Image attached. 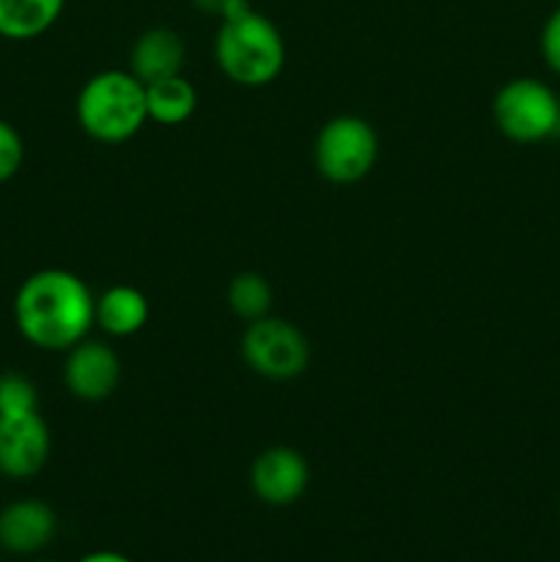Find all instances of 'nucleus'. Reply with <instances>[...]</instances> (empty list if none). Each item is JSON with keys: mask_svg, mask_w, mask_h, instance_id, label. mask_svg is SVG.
I'll return each instance as SVG.
<instances>
[{"mask_svg": "<svg viewBox=\"0 0 560 562\" xmlns=\"http://www.w3.org/2000/svg\"><path fill=\"white\" fill-rule=\"evenodd\" d=\"M80 562H135V560L126 558V554H119V552H91V554H86Z\"/></svg>", "mask_w": 560, "mask_h": 562, "instance_id": "aec40b11", "label": "nucleus"}, {"mask_svg": "<svg viewBox=\"0 0 560 562\" xmlns=\"http://www.w3.org/2000/svg\"><path fill=\"white\" fill-rule=\"evenodd\" d=\"M58 532V516L42 499H16L0 510V549L11 554H36Z\"/></svg>", "mask_w": 560, "mask_h": 562, "instance_id": "9d476101", "label": "nucleus"}, {"mask_svg": "<svg viewBox=\"0 0 560 562\" xmlns=\"http://www.w3.org/2000/svg\"><path fill=\"white\" fill-rule=\"evenodd\" d=\"M121 382V360L102 340H80L71 346L64 366V384L77 401L110 398Z\"/></svg>", "mask_w": 560, "mask_h": 562, "instance_id": "6e6552de", "label": "nucleus"}, {"mask_svg": "<svg viewBox=\"0 0 560 562\" xmlns=\"http://www.w3.org/2000/svg\"><path fill=\"white\" fill-rule=\"evenodd\" d=\"M38 412L36 384L22 373H0V415Z\"/></svg>", "mask_w": 560, "mask_h": 562, "instance_id": "dca6fc26", "label": "nucleus"}, {"mask_svg": "<svg viewBox=\"0 0 560 562\" xmlns=\"http://www.w3.org/2000/svg\"><path fill=\"white\" fill-rule=\"evenodd\" d=\"M311 483V467L305 456L294 448H269L253 461L250 488L261 503L283 508L296 503Z\"/></svg>", "mask_w": 560, "mask_h": 562, "instance_id": "1a4fd4ad", "label": "nucleus"}, {"mask_svg": "<svg viewBox=\"0 0 560 562\" xmlns=\"http://www.w3.org/2000/svg\"><path fill=\"white\" fill-rule=\"evenodd\" d=\"M228 307L242 322H258L269 316L272 307V289L258 272H242L228 283Z\"/></svg>", "mask_w": 560, "mask_h": 562, "instance_id": "2eb2a0df", "label": "nucleus"}, {"mask_svg": "<svg viewBox=\"0 0 560 562\" xmlns=\"http://www.w3.org/2000/svg\"><path fill=\"white\" fill-rule=\"evenodd\" d=\"M214 60L231 82L242 88H264L280 77L285 66V42L269 16L247 9L223 20L214 38Z\"/></svg>", "mask_w": 560, "mask_h": 562, "instance_id": "f03ea898", "label": "nucleus"}, {"mask_svg": "<svg viewBox=\"0 0 560 562\" xmlns=\"http://www.w3.org/2000/svg\"><path fill=\"white\" fill-rule=\"evenodd\" d=\"M181 66H184V42L179 33L170 27H148L137 36L130 71L143 86L181 75Z\"/></svg>", "mask_w": 560, "mask_h": 562, "instance_id": "9b49d317", "label": "nucleus"}, {"mask_svg": "<svg viewBox=\"0 0 560 562\" xmlns=\"http://www.w3.org/2000/svg\"><path fill=\"white\" fill-rule=\"evenodd\" d=\"M38 562H58V560H38Z\"/></svg>", "mask_w": 560, "mask_h": 562, "instance_id": "412c9836", "label": "nucleus"}, {"mask_svg": "<svg viewBox=\"0 0 560 562\" xmlns=\"http://www.w3.org/2000/svg\"><path fill=\"white\" fill-rule=\"evenodd\" d=\"M49 428L38 412L0 415V475L27 481L49 459Z\"/></svg>", "mask_w": 560, "mask_h": 562, "instance_id": "0eeeda50", "label": "nucleus"}, {"mask_svg": "<svg viewBox=\"0 0 560 562\" xmlns=\"http://www.w3.org/2000/svg\"><path fill=\"white\" fill-rule=\"evenodd\" d=\"M558 3H560V0H558Z\"/></svg>", "mask_w": 560, "mask_h": 562, "instance_id": "4be33fe9", "label": "nucleus"}, {"mask_svg": "<svg viewBox=\"0 0 560 562\" xmlns=\"http://www.w3.org/2000/svg\"><path fill=\"white\" fill-rule=\"evenodd\" d=\"M541 55L549 69L560 75V5L547 16L541 27Z\"/></svg>", "mask_w": 560, "mask_h": 562, "instance_id": "a211bd4d", "label": "nucleus"}, {"mask_svg": "<svg viewBox=\"0 0 560 562\" xmlns=\"http://www.w3.org/2000/svg\"><path fill=\"white\" fill-rule=\"evenodd\" d=\"M152 307L135 285H113L97 296V324L110 338H132L148 324Z\"/></svg>", "mask_w": 560, "mask_h": 562, "instance_id": "f8f14e48", "label": "nucleus"}, {"mask_svg": "<svg viewBox=\"0 0 560 562\" xmlns=\"http://www.w3.org/2000/svg\"><path fill=\"white\" fill-rule=\"evenodd\" d=\"M146 86L132 71L93 75L77 97V124L99 143H126L146 126Z\"/></svg>", "mask_w": 560, "mask_h": 562, "instance_id": "7ed1b4c3", "label": "nucleus"}, {"mask_svg": "<svg viewBox=\"0 0 560 562\" xmlns=\"http://www.w3.org/2000/svg\"><path fill=\"white\" fill-rule=\"evenodd\" d=\"M22 159H25V143L20 132L9 121L0 119V184L20 173Z\"/></svg>", "mask_w": 560, "mask_h": 562, "instance_id": "f3484780", "label": "nucleus"}, {"mask_svg": "<svg viewBox=\"0 0 560 562\" xmlns=\"http://www.w3.org/2000/svg\"><path fill=\"white\" fill-rule=\"evenodd\" d=\"M14 322L36 349L69 351L97 324V296L80 274L42 269L22 280L14 296Z\"/></svg>", "mask_w": 560, "mask_h": 562, "instance_id": "f257e3e1", "label": "nucleus"}, {"mask_svg": "<svg viewBox=\"0 0 560 562\" xmlns=\"http://www.w3.org/2000/svg\"><path fill=\"white\" fill-rule=\"evenodd\" d=\"M379 157V137L360 115H338L318 130L313 143L316 170L333 184H355L366 179Z\"/></svg>", "mask_w": 560, "mask_h": 562, "instance_id": "39448f33", "label": "nucleus"}, {"mask_svg": "<svg viewBox=\"0 0 560 562\" xmlns=\"http://www.w3.org/2000/svg\"><path fill=\"white\" fill-rule=\"evenodd\" d=\"M192 5H195L198 11H203V14L217 16V20L223 22L250 9V0H192Z\"/></svg>", "mask_w": 560, "mask_h": 562, "instance_id": "6ab92c4d", "label": "nucleus"}, {"mask_svg": "<svg viewBox=\"0 0 560 562\" xmlns=\"http://www.w3.org/2000/svg\"><path fill=\"white\" fill-rule=\"evenodd\" d=\"M66 0H0V36L31 42L44 36L64 14Z\"/></svg>", "mask_w": 560, "mask_h": 562, "instance_id": "ddd939ff", "label": "nucleus"}, {"mask_svg": "<svg viewBox=\"0 0 560 562\" xmlns=\"http://www.w3.org/2000/svg\"><path fill=\"white\" fill-rule=\"evenodd\" d=\"M198 108V91L190 80L181 75L165 77V80L146 86V110L148 121L163 126L184 124Z\"/></svg>", "mask_w": 560, "mask_h": 562, "instance_id": "4468645a", "label": "nucleus"}, {"mask_svg": "<svg viewBox=\"0 0 560 562\" xmlns=\"http://www.w3.org/2000/svg\"><path fill=\"white\" fill-rule=\"evenodd\" d=\"M242 357L258 376L289 382L305 373L311 362V346L302 329H296L291 322L264 316L247 324L242 335Z\"/></svg>", "mask_w": 560, "mask_h": 562, "instance_id": "423d86ee", "label": "nucleus"}, {"mask_svg": "<svg viewBox=\"0 0 560 562\" xmlns=\"http://www.w3.org/2000/svg\"><path fill=\"white\" fill-rule=\"evenodd\" d=\"M497 130L514 143H544L560 135V97L536 77H516L492 104Z\"/></svg>", "mask_w": 560, "mask_h": 562, "instance_id": "20e7f679", "label": "nucleus"}]
</instances>
